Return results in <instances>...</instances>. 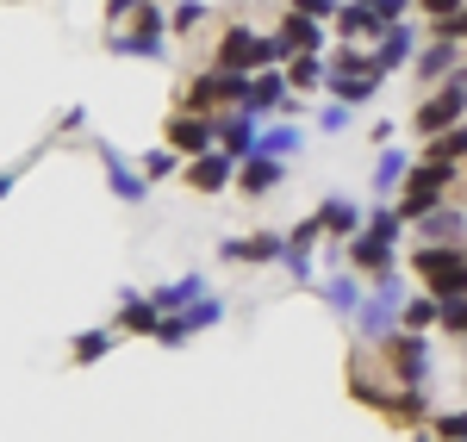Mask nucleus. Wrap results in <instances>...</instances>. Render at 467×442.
<instances>
[{"label":"nucleus","mask_w":467,"mask_h":442,"mask_svg":"<svg viewBox=\"0 0 467 442\" xmlns=\"http://www.w3.org/2000/svg\"><path fill=\"white\" fill-rule=\"evenodd\" d=\"M107 19H112V37H107V50L112 57H162L169 44V13H156V6H131V0H119V6H107Z\"/></svg>","instance_id":"nucleus-1"},{"label":"nucleus","mask_w":467,"mask_h":442,"mask_svg":"<svg viewBox=\"0 0 467 442\" xmlns=\"http://www.w3.org/2000/svg\"><path fill=\"white\" fill-rule=\"evenodd\" d=\"M449 187H462V169H449V162H411L405 200L393 206L399 224H418V219H431L436 206H449Z\"/></svg>","instance_id":"nucleus-2"},{"label":"nucleus","mask_w":467,"mask_h":442,"mask_svg":"<svg viewBox=\"0 0 467 442\" xmlns=\"http://www.w3.org/2000/svg\"><path fill=\"white\" fill-rule=\"evenodd\" d=\"M380 349V368H387V380L393 386H424L431 380V343L411 331H393L387 343H374Z\"/></svg>","instance_id":"nucleus-3"},{"label":"nucleus","mask_w":467,"mask_h":442,"mask_svg":"<svg viewBox=\"0 0 467 442\" xmlns=\"http://www.w3.org/2000/svg\"><path fill=\"white\" fill-rule=\"evenodd\" d=\"M162 149H175L181 162H200L218 149V118H193V112H169L162 118Z\"/></svg>","instance_id":"nucleus-4"},{"label":"nucleus","mask_w":467,"mask_h":442,"mask_svg":"<svg viewBox=\"0 0 467 442\" xmlns=\"http://www.w3.org/2000/svg\"><path fill=\"white\" fill-rule=\"evenodd\" d=\"M399 312H405V287H399V274L374 281V299H361V336H368V343H387V336L399 331Z\"/></svg>","instance_id":"nucleus-5"},{"label":"nucleus","mask_w":467,"mask_h":442,"mask_svg":"<svg viewBox=\"0 0 467 442\" xmlns=\"http://www.w3.org/2000/svg\"><path fill=\"white\" fill-rule=\"evenodd\" d=\"M462 112H467V81L455 75L449 87H431V100L418 107V118H411V125H418L424 138H442V131H455V125H462Z\"/></svg>","instance_id":"nucleus-6"},{"label":"nucleus","mask_w":467,"mask_h":442,"mask_svg":"<svg viewBox=\"0 0 467 442\" xmlns=\"http://www.w3.org/2000/svg\"><path fill=\"white\" fill-rule=\"evenodd\" d=\"M218 318H224V299H200V305H187V312H175V318H162L156 324V343H169V349H181L187 336H200V331H213Z\"/></svg>","instance_id":"nucleus-7"},{"label":"nucleus","mask_w":467,"mask_h":442,"mask_svg":"<svg viewBox=\"0 0 467 442\" xmlns=\"http://www.w3.org/2000/svg\"><path fill=\"white\" fill-rule=\"evenodd\" d=\"M287 100H293L287 75H281V69H262V75H250V87H244V107H237V112H250L255 125H262L268 112H281Z\"/></svg>","instance_id":"nucleus-8"},{"label":"nucleus","mask_w":467,"mask_h":442,"mask_svg":"<svg viewBox=\"0 0 467 442\" xmlns=\"http://www.w3.org/2000/svg\"><path fill=\"white\" fill-rule=\"evenodd\" d=\"M224 262H250V268H268V262H287V231H255V237H231Z\"/></svg>","instance_id":"nucleus-9"},{"label":"nucleus","mask_w":467,"mask_h":442,"mask_svg":"<svg viewBox=\"0 0 467 442\" xmlns=\"http://www.w3.org/2000/svg\"><path fill=\"white\" fill-rule=\"evenodd\" d=\"M349 274H374V281H387L393 274V256L399 243H387V237H374V231H361V237H349Z\"/></svg>","instance_id":"nucleus-10"},{"label":"nucleus","mask_w":467,"mask_h":442,"mask_svg":"<svg viewBox=\"0 0 467 442\" xmlns=\"http://www.w3.org/2000/svg\"><path fill=\"white\" fill-rule=\"evenodd\" d=\"M255 138H262V125H255L250 112H218V156L224 162H250Z\"/></svg>","instance_id":"nucleus-11"},{"label":"nucleus","mask_w":467,"mask_h":442,"mask_svg":"<svg viewBox=\"0 0 467 442\" xmlns=\"http://www.w3.org/2000/svg\"><path fill=\"white\" fill-rule=\"evenodd\" d=\"M281 44H287V57H318L324 44H330V32H324L318 19H306V13H299V6H287V13H281Z\"/></svg>","instance_id":"nucleus-12"},{"label":"nucleus","mask_w":467,"mask_h":442,"mask_svg":"<svg viewBox=\"0 0 467 442\" xmlns=\"http://www.w3.org/2000/svg\"><path fill=\"white\" fill-rule=\"evenodd\" d=\"M181 181L193 187V193H224V187H237V162H224V156H200V162H181Z\"/></svg>","instance_id":"nucleus-13"},{"label":"nucleus","mask_w":467,"mask_h":442,"mask_svg":"<svg viewBox=\"0 0 467 442\" xmlns=\"http://www.w3.org/2000/svg\"><path fill=\"white\" fill-rule=\"evenodd\" d=\"M318 224H324V237H361L368 231V212H361L349 193H330L318 206Z\"/></svg>","instance_id":"nucleus-14"},{"label":"nucleus","mask_w":467,"mask_h":442,"mask_svg":"<svg viewBox=\"0 0 467 442\" xmlns=\"http://www.w3.org/2000/svg\"><path fill=\"white\" fill-rule=\"evenodd\" d=\"M281 181H287V162H268V156L237 162V193H250V200H268Z\"/></svg>","instance_id":"nucleus-15"},{"label":"nucleus","mask_w":467,"mask_h":442,"mask_svg":"<svg viewBox=\"0 0 467 442\" xmlns=\"http://www.w3.org/2000/svg\"><path fill=\"white\" fill-rule=\"evenodd\" d=\"M200 299H206V274H181V281H169V287H156L150 305H156V318H175V312L200 305Z\"/></svg>","instance_id":"nucleus-16"},{"label":"nucleus","mask_w":467,"mask_h":442,"mask_svg":"<svg viewBox=\"0 0 467 442\" xmlns=\"http://www.w3.org/2000/svg\"><path fill=\"white\" fill-rule=\"evenodd\" d=\"M467 262V250H442V243H424V250H411V274H424V287H442L455 268Z\"/></svg>","instance_id":"nucleus-17"},{"label":"nucleus","mask_w":467,"mask_h":442,"mask_svg":"<svg viewBox=\"0 0 467 442\" xmlns=\"http://www.w3.org/2000/svg\"><path fill=\"white\" fill-rule=\"evenodd\" d=\"M100 169H107V181H112V193H119V200H125V206H138V200H144V175H138V169H131V162H125V156H119V149L112 144H100Z\"/></svg>","instance_id":"nucleus-18"},{"label":"nucleus","mask_w":467,"mask_h":442,"mask_svg":"<svg viewBox=\"0 0 467 442\" xmlns=\"http://www.w3.org/2000/svg\"><path fill=\"white\" fill-rule=\"evenodd\" d=\"M411 57H418V32L387 26V32H380V44H374V69L387 75V69H399V63H411Z\"/></svg>","instance_id":"nucleus-19"},{"label":"nucleus","mask_w":467,"mask_h":442,"mask_svg":"<svg viewBox=\"0 0 467 442\" xmlns=\"http://www.w3.org/2000/svg\"><path fill=\"white\" fill-rule=\"evenodd\" d=\"M418 231H424L431 243H442V250H467V243H462V231H467L462 206H436L431 219H418Z\"/></svg>","instance_id":"nucleus-20"},{"label":"nucleus","mask_w":467,"mask_h":442,"mask_svg":"<svg viewBox=\"0 0 467 442\" xmlns=\"http://www.w3.org/2000/svg\"><path fill=\"white\" fill-rule=\"evenodd\" d=\"M156 305H150V293H125L119 299V324L112 331H125V336H156Z\"/></svg>","instance_id":"nucleus-21"},{"label":"nucleus","mask_w":467,"mask_h":442,"mask_svg":"<svg viewBox=\"0 0 467 442\" xmlns=\"http://www.w3.org/2000/svg\"><path fill=\"white\" fill-rule=\"evenodd\" d=\"M318 299L330 305V312H343V318H361V287L356 274L343 268V274H330V281H318Z\"/></svg>","instance_id":"nucleus-22"},{"label":"nucleus","mask_w":467,"mask_h":442,"mask_svg":"<svg viewBox=\"0 0 467 442\" xmlns=\"http://www.w3.org/2000/svg\"><path fill=\"white\" fill-rule=\"evenodd\" d=\"M455 63H462V44H449V37H431V50L418 57V81H455Z\"/></svg>","instance_id":"nucleus-23"},{"label":"nucleus","mask_w":467,"mask_h":442,"mask_svg":"<svg viewBox=\"0 0 467 442\" xmlns=\"http://www.w3.org/2000/svg\"><path fill=\"white\" fill-rule=\"evenodd\" d=\"M405 175H411V156H405V149H380V162H374V193H380V200H393V187L405 181Z\"/></svg>","instance_id":"nucleus-24"},{"label":"nucleus","mask_w":467,"mask_h":442,"mask_svg":"<svg viewBox=\"0 0 467 442\" xmlns=\"http://www.w3.org/2000/svg\"><path fill=\"white\" fill-rule=\"evenodd\" d=\"M424 13H431V37H449V44H462V37H467V6H455V0H449V6L431 0Z\"/></svg>","instance_id":"nucleus-25"},{"label":"nucleus","mask_w":467,"mask_h":442,"mask_svg":"<svg viewBox=\"0 0 467 442\" xmlns=\"http://www.w3.org/2000/svg\"><path fill=\"white\" fill-rule=\"evenodd\" d=\"M337 37H343V44H349V37H380L374 6H337Z\"/></svg>","instance_id":"nucleus-26"},{"label":"nucleus","mask_w":467,"mask_h":442,"mask_svg":"<svg viewBox=\"0 0 467 442\" xmlns=\"http://www.w3.org/2000/svg\"><path fill=\"white\" fill-rule=\"evenodd\" d=\"M299 144H306V138H299V125H275V131H262V138H255V156H268V162H287Z\"/></svg>","instance_id":"nucleus-27"},{"label":"nucleus","mask_w":467,"mask_h":442,"mask_svg":"<svg viewBox=\"0 0 467 442\" xmlns=\"http://www.w3.org/2000/svg\"><path fill=\"white\" fill-rule=\"evenodd\" d=\"M112 343H119V331H81V336L69 343V362H75V368H94Z\"/></svg>","instance_id":"nucleus-28"},{"label":"nucleus","mask_w":467,"mask_h":442,"mask_svg":"<svg viewBox=\"0 0 467 442\" xmlns=\"http://www.w3.org/2000/svg\"><path fill=\"white\" fill-rule=\"evenodd\" d=\"M424 162H449V169H462V162H467V125H455V131L431 138V156H424Z\"/></svg>","instance_id":"nucleus-29"},{"label":"nucleus","mask_w":467,"mask_h":442,"mask_svg":"<svg viewBox=\"0 0 467 442\" xmlns=\"http://www.w3.org/2000/svg\"><path fill=\"white\" fill-rule=\"evenodd\" d=\"M318 243H324V224H318V212H312V219H299V224L287 231V256H312Z\"/></svg>","instance_id":"nucleus-30"},{"label":"nucleus","mask_w":467,"mask_h":442,"mask_svg":"<svg viewBox=\"0 0 467 442\" xmlns=\"http://www.w3.org/2000/svg\"><path fill=\"white\" fill-rule=\"evenodd\" d=\"M431 324H436V299H405V312H399V331L424 336Z\"/></svg>","instance_id":"nucleus-31"},{"label":"nucleus","mask_w":467,"mask_h":442,"mask_svg":"<svg viewBox=\"0 0 467 442\" xmlns=\"http://www.w3.org/2000/svg\"><path fill=\"white\" fill-rule=\"evenodd\" d=\"M281 75H287V87H299V94H306V87H324V63L318 57H293Z\"/></svg>","instance_id":"nucleus-32"},{"label":"nucleus","mask_w":467,"mask_h":442,"mask_svg":"<svg viewBox=\"0 0 467 442\" xmlns=\"http://www.w3.org/2000/svg\"><path fill=\"white\" fill-rule=\"evenodd\" d=\"M175 169H181L175 149H144V162H138V175H144V181H162V175H175Z\"/></svg>","instance_id":"nucleus-33"},{"label":"nucleus","mask_w":467,"mask_h":442,"mask_svg":"<svg viewBox=\"0 0 467 442\" xmlns=\"http://www.w3.org/2000/svg\"><path fill=\"white\" fill-rule=\"evenodd\" d=\"M431 442H467V411H442V417H431Z\"/></svg>","instance_id":"nucleus-34"},{"label":"nucleus","mask_w":467,"mask_h":442,"mask_svg":"<svg viewBox=\"0 0 467 442\" xmlns=\"http://www.w3.org/2000/svg\"><path fill=\"white\" fill-rule=\"evenodd\" d=\"M436 324L449 336H467V299H449V305H436Z\"/></svg>","instance_id":"nucleus-35"},{"label":"nucleus","mask_w":467,"mask_h":442,"mask_svg":"<svg viewBox=\"0 0 467 442\" xmlns=\"http://www.w3.org/2000/svg\"><path fill=\"white\" fill-rule=\"evenodd\" d=\"M368 231H374V237H387V243H399V231H405V224H399V212H393V206H380V212L368 219Z\"/></svg>","instance_id":"nucleus-36"},{"label":"nucleus","mask_w":467,"mask_h":442,"mask_svg":"<svg viewBox=\"0 0 467 442\" xmlns=\"http://www.w3.org/2000/svg\"><path fill=\"white\" fill-rule=\"evenodd\" d=\"M193 26H206V6H193V0H187V6L169 13V32H193Z\"/></svg>","instance_id":"nucleus-37"},{"label":"nucleus","mask_w":467,"mask_h":442,"mask_svg":"<svg viewBox=\"0 0 467 442\" xmlns=\"http://www.w3.org/2000/svg\"><path fill=\"white\" fill-rule=\"evenodd\" d=\"M318 125H324V131H343V125H349V107H337V100H330V107L318 112Z\"/></svg>","instance_id":"nucleus-38"},{"label":"nucleus","mask_w":467,"mask_h":442,"mask_svg":"<svg viewBox=\"0 0 467 442\" xmlns=\"http://www.w3.org/2000/svg\"><path fill=\"white\" fill-rule=\"evenodd\" d=\"M6 187H13V175H0V200H6Z\"/></svg>","instance_id":"nucleus-39"},{"label":"nucleus","mask_w":467,"mask_h":442,"mask_svg":"<svg viewBox=\"0 0 467 442\" xmlns=\"http://www.w3.org/2000/svg\"><path fill=\"white\" fill-rule=\"evenodd\" d=\"M418 442H431V437H418Z\"/></svg>","instance_id":"nucleus-40"}]
</instances>
